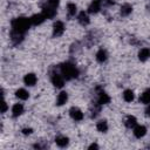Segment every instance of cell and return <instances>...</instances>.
Wrapping results in <instances>:
<instances>
[{
    "label": "cell",
    "mask_w": 150,
    "mask_h": 150,
    "mask_svg": "<svg viewBox=\"0 0 150 150\" xmlns=\"http://www.w3.org/2000/svg\"><path fill=\"white\" fill-rule=\"evenodd\" d=\"M36 81H38V77H36V75L33 74V73H29V74L25 75V77H23L25 84H26V86H29V87L34 86V84L36 83Z\"/></svg>",
    "instance_id": "cell-7"
},
{
    "label": "cell",
    "mask_w": 150,
    "mask_h": 150,
    "mask_svg": "<svg viewBox=\"0 0 150 150\" xmlns=\"http://www.w3.org/2000/svg\"><path fill=\"white\" fill-rule=\"evenodd\" d=\"M100 9H101V1H100V0H94V1L89 5L88 12L93 14V13H97Z\"/></svg>",
    "instance_id": "cell-12"
},
{
    "label": "cell",
    "mask_w": 150,
    "mask_h": 150,
    "mask_svg": "<svg viewBox=\"0 0 150 150\" xmlns=\"http://www.w3.org/2000/svg\"><path fill=\"white\" fill-rule=\"evenodd\" d=\"M59 0H47L45 6L42 7V14L46 19H52L56 14V8L59 7Z\"/></svg>",
    "instance_id": "cell-3"
},
{
    "label": "cell",
    "mask_w": 150,
    "mask_h": 150,
    "mask_svg": "<svg viewBox=\"0 0 150 150\" xmlns=\"http://www.w3.org/2000/svg\"><path fill=\"white\" fill-rule=\"evenodd\" d=\"M98 146H97V144H91L90 146H89V149H97Z\"/></svg>",
    "instance_id": "cell-27"
},
{
    "label": "cell",
    "mask_w": 150,
    "mask_h": 150,
    "mask_svg": "<svg viewBox=\"0 0 150 150\" xmlns=\"http://www.w3.org/2000/svg\"><path fill=\"white\" fill-rule=\"evenodd\" d=\"M30 19L28 18H16L12 21V32H15V33H19V34H22L25 35V33L28 30V28L30 27Z\"/></svg>",
    "instance_id": "cell-1"
},
{
    "label": "cell",
    "mask_w": 150,
    "mask_h": 150,
    "mask_svg": "<svg viewBox=\"0 0 150 150\" xmlns=\"http://www.w3.org/2000/svg\"><path fill=\"white\" fill-rule=\"evenodd\" d=\"M76 12H77L76 5L69 2V4L67 5V13H68V15H69V16H74V15L76 14Z\"/></svg>",
    "instance_id": "cell-22"
},
{
    "label": "cell",
    "mask_w": 150,
    "mask_h": 150,
    "mask_svg": "<svg viewBox=\"0 0 150 150\" xmlns=\"http://www.w3.org/2000/svg\"><path fill=\"white\" fill-rule=\"evenodd\" d=\"M131 12H132V7H131V5H129V4H125V5H123V6L121 7V14H122L123 16L129 15Z\"/></svg>",
    "instance_id": "cell-23"
},
{
    "label": "cell",
    "mask_w": 150,
    "mask_h": 150,
    "mask_svg": "<svg viewBox=\"0 0 150 150\" xmlns=\"http://www.w3.org/2000/svg\"><path fill=\"white\" fill-rule=\"evenodd\" d=\"M96 60L98 61V62H104L105 60H107V52L104 50V49H100L97 53H96Z\"/></svg>",
    "instance_id": "cell-21"
},
{
    "label": "cell",
    "mask_w": 150,
    "mask_h": 150,
    "mask_svg": "<svg viewBox=\"0 0 150 150\" xmlns=\"http://www.w3.org/2000/svg\"><path fill=\"white\" fill-rule=\"evenodd\" d=\"M97 102H98V104H107L110 102V97L105 91L100 90L97 94Z\"/></svg>",
    "instance_id": "cell-8"
},
{
    "label": "cell",
    "mask_w": 150,
    "mask_h": 150,
    "mask_svg": "<svg viewBox=\"0 0 150 150\" xmlns=\"http://www.w3.org/2000/svg\"><path fill=\"white\" fill-rule=\"evenodd\" d=\"M146 114H148V115H150V107L146 109Z\"/></svg>",
    "instance_id": "cell-28"
},
{
    "label": "cell",
    "mask_w": 150,
    "mask_h": 150,
    "mask_svg": "<svg viewBox=\"0 0 150 150\" xmlns=\"http://www.w3.org/2000/svg\"><path fill=\"white\" fill-rule=\"evenodd\" d=\"M60 70H61L62 76H63L66 80H73V79H75V77L79 75L77 68H76L73 63H70V62H66V63L61 64Z\"/></svg>",
    "instance_id": "cell-2"
},
{
    "label": "cell",
    "mask_w": 150,
    "mask_h": 150,
    "mask_svg": "<svg viewBox=\"0 0 150 150\" xmlns=\"http://www.w3.org/2000/svg\"><path fill=\"white\" fill-rule=\"evenodd\" d=\"M55 143H56L57 146L64 148V146L68 144V138H67L66 136H57V137L55 138Z\"/></svg>",
    "instance_id": "cell-17"
},
{
    "label": "cell",
    "mask_w": 150,
    "mask_h": 150,
    "mask_svg": "<svg viewBox=\"0 0 150 150\" xmlns=\"http://www.w3.org/2000/svg\"><path fill=\"white\" fill-rule=\"evenodd\" d=\"M29 19H30V23L34 25V26H38V25L42 23V22L46 20V18H45V15H43L42 13H40V14H34V15L30 16Z\"/></svg>",
    "instance_id": "cell-9"
},
{
    "label": "cell",
    "mask_w": 150,
    "mask_h": 150,
    "mask_svg": "<svg viewBox=\"0 0 150 150\" xmlns=\"http://www.w3.org/2000/svg\"><path fill=\"white\" fill-rule=\"evenodd\" d=\"M139 102L143 103V104H149V103H150V89L145 90V91L141 95V97H139Z\"/></svg>",
    "instance_id": "cell-18"
},
{
    "label": "cell",
    "mask_w": 150,
    "mask_h": 150,
    "mask_svg": "<svg viewBox=\"0 0 150 150\" xmlns=\"http://www.w3.org/2000/svg\"><path fill=\"white\" fill-rule=\"evenodd\" d=\"M77 20L83 26H86V25L89 23V16H88V14L86 12H80L79 15H77Z\"/></svg>",
    "instance_id": "cell-13"
},
{
    "label": "cell",
    "mask_w": 150,
    "mask_h": 150,
    "mask_svg": "<svg viewBox=\"0 0 150 150\" xmlns=\"http://www.w3.org/2000/svg\"><path fill=\"white\" fill-rule=\"evenodd\" d=\"M96 129H97L100 132H105V131L108 130V124H107V121H104V120L98 121V122H97V124H96Z\"/></svg>",
    "instance_id": "cell-20"
},
{
    "label": "cell",
    "mask_w": 150,
    "mask_h": 150,
    "mask_svg": "<svg viewBox=\"0 0 150 150\" xmlns=\"http://www.w3.org/2000/svg\"><path fill=\"white\" fill-rule=\"evenodd\" d=\"M134 97H135V95H134V91L132 90H130V89L124 90V93H123V100L125 102H132L134 101Z\"/></svg>",
    "instance_id": "cell-19"
},
{
    "label": "cell",
    "mask_w": 150,
    "mask_h": 150,
    "mask_svg": "<svg viewBox=\"0 0 150 150\" xmlns=\"http://www.w3.org/2000/svg\"><path fill=\"white\" fill-rule=\"evenodd\" d=\"M150 57V49L149 48H142L138 53V59L141 61H146Z\"/></svg>",
    "instance_id": "cell-14"
},
{
    "label": "cell",
    "mask_w": 150,
    "mask_h": 150,
    "mask_svg": "<svg viewBox=\"0 0 150 150\" xmlns=\"http://www.w3.org/2000/svg\"><path fill=\"white\" fill-rule=\"evenodd\" d=\"M52 83L56 88H62L63 84H64V77L62 76V74H53V76H52Z\"/></svg>",
    "instance_id": "cell-5"
},
{
    "label": "cell",
    "mask_w": 150,
    "mask_h": 150,
    "mask_svg": "<svg viewBox=\"0 0 150 150\" xmlns=\"http://www.w3.org/2000/svg\"><path fill=\"white\" fill-rule=\"evenodd\" d=\"M69 114H70V117L74 120V121H81L83 118V112L76 108V107H73L70 110H69Z\"/></svg>",
    "instance_id": "cell-6"
},
{
    "label": "cell",
    "mask_w": 150,
    "mask_h": 150,
    "mask_svg": "<svg viewBox=\"0 0 150 150\" xmlns=\"http://www.w3.org/2000/svg\"><path fill=\"white\" fill-rule=\"evenodd\" d=\"M68 100V94L66 91H61L59 95H57V98H56V104L57 105H62L67 102Z\"/></svg>",
    "instance_id": "cell-15"
},
{
    "label": "cell",
    "mask_w": 150,
    "mask_h": 150,
    "mask_svg": "<svg viewBox=\"0 0 150 150\" xmlns=\"http://www.w3.org/2000/svg\"><path fill=\"white\" fill-rule=\"evenodd\" d=\"M22 134L29 135V134H32V129L30 128H25V129H22Z\"/></svg>",
    "instance_id": "cell-26"
},
{
    "label": "cell",
    "mask_w": 150,
    "mask_h": 150,
    "mask_svg": "<svg viewBox=\"0 0 150 150\" xmlns=\"http://www.w3.org/2000/svg\"><path fill=\"white\" fill-rule=\"evenodd\" d=\"M64 32V25L62 21H56L53 26V35L54 36H61Z\"/></svg>",
    "instance_id": "cell-4"
},
{
    "label": "cell",
    "mask_w": 150,
    "mask_h": 150,
    "mask_svg": "<svg viewBox=\"0 0 150 150\" xmlns=\"http://www.w3.org/2000/svg\"><path fill=\"white\" fill-rule=\"evenodd\" d=\"M146 134V128L144 127V125H135L134 127V135H135V137H137V138H141V137H143L144 135Z\"/></svg>",
    "instance_id": "cell-10"
},
{
    "label": "cell",
    "mask_w": 150,
    "mask_h": 150,
    "mask_svg": "<svg viewBox=\"0 0 150 150\" xmlns=\"http://www.w3.org/2000/svg\"><path fill=\"white\" fill-rule=\"evenodd\" d=\"M137 124V120H136V117L135 116H128L127 117V120H125V125L128 127V128H134L135 125Z\"/></svg>",
    "instance_id": "cell-24"
},
{
    "label": "cell",
    "mask_w": 150,
    "mask_h": 150,
    "mask_svg": "<svg viewBox=\"0 0 150 150\" xmlns=\"http://www.w3.org/2000/svg\"><path fill=\"white\" fill-rule=\"evenodd\" d=\"M7 109H8L7 102L4 100V101H2V103H1V112H6V111H7Z\"/></svg>",
    "instance_id": "cell-25"
},
{
    "label": "cell",
    "mask_w": 150,
    "mask_h": 150,
    "mask_svg": "<svg viewBox=\"0 0 150 150\" xmlns=\"http://www.w3.org/2000/svg\"><path fill=\"white\" fill-rule=\"evenodd\" d=\"M23 112V105L21 103H15L12 107V115L13 117H18Z\"/></svg>",
    "instance_id": "cell-11"
},
{
    "label": "cell",
    "mask_w": 150,
    "mask_h": 150,
    "mask_svg": "<svg viewBox=\"0 0 150 150\" xmlns=\"http://www.w3.org/2000/svg\"><path fill=\"white\" fill-rule=\"evenodd\" d=\"M15 96L19 98V100H27L28 97H29V94H28V91L26 90V89H18L16 91H15Z\"/></svg>",
    "instance_id": "cell-16"
}]
</instances>
